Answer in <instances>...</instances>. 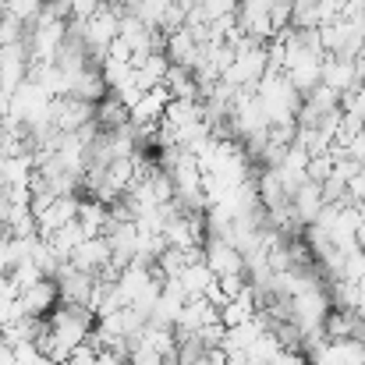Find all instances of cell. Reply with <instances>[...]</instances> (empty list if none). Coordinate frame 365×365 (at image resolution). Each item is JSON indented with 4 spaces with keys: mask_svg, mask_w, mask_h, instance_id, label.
<instances>
[{
    "mask_svg": "<svg viewBox=\"0 0 365 365\" xmlns=\"http://www.w3.org/2000/svg\"><path fill=\"white\" fill-rule=\"evenodd\" d=\"M124 365H167V362H163V355H156V351L131 348V351H128V362H124Z\"/></svg>",
    "mask_w": 365,
    "mask_h": 365,
    "instance_id": "484cf974",
    "label": "cell"
},
{
    "mask_svg": "<svg viewBox=\"0 0 365 365\" xmlns=\"http://www.w3.org/2000/svg\"><path fill=\"white\" fill-rule=\"evenodd\" d=\"M0 365H14V348L0 341Z\"/></svg>",
    "mask_w": 365,
    "mask_h": 365,
    "instance_id": "f1b7e54d",
    "label": "cell"
},
{
    "mask_svg": "<svg viewBox=\"0 0 365 365\" xmlns=\"http://www.w3.org/2000/svg\"><path fill=\"white\" fill-rule=\"evenodd\" d=\"M86 238H89V235H86V231H82V227H78V224L71 220L68 227H61L57 235H50V238H43V242L53 248V255H57L61 262H68V259H71V252H75L78 245L86 242Z\"/></svg>",
    "mask_w": 365,
    "mask_h": 365,
    "instance_id": "e0dca14e",
    "label": "cell"
},
{
    "mask_svg": "<svg viewBox=\"0 0 365 365\" xmlns=\"http://www.w3.org/2000/svg\"><path fill=\"white\" fill-rule=\"evenodd\" d=\"M217 287L224 291V298H227V302H235V298H242L245 291H248V277H245V273H235V277H220V280H217Z\"/></svg>",
    "mask_w": 365,
    "mask_h": 365,
    "instance_id": "cb8c5ba5",
    "label": "cell"
},
{
    "mask_svg": "<svg viewBox=\"0 0 365 365\" xmlns=\"http://www.w3.org/2000/svg\"><path fill=\"white\" fill-rule=\"evenodd\" d=\"M50 280L57 284V294H61V302H64V305H86V302H89V294H93V284H96V277H89V273L75 269L71 262H64Z\"/></svg>",
    "mask_w": 365,
    "mask_h": 365,
    "instance_id": "3957f363",
    "label": "cell"
},
{
    "mask_svg": "<svg viewBox=\"0 0 365 365\" xmlns=\"http://www.w3.org/2000/svg\"><path fill=\"white\" fill-rule=\"evenodd\" d=\"M36 365H61V362H53V359H46V355H39V362Z\"/></svg>",
    "mask_w": 365,
    "mask_h": 365,
    "instance_id": "1f68e13d",
    "label": "cell"
},
{
    "mask_svg": "<svg viewBox=\"0 0 365 365\" xmlns=\"http://www.w3.org/2000/svg\"><path fill=\"white\" fill-rule=\"evenodd\" d=\"M202 262L213 269V277H235V273H245V255L235 248L231 242L217 238V235H206L202 238Z\"/></svg>",
    "mask_w": 365,
    "mask_h": 365,
    "instance_id": "7a4b0ae2",
    "label": "cell"
},
{
    "mask_svg": "<svg viewBox=\"0 0 365 365\" xmlns=\"http://www.w3.org/2000/svg\"><path fill=\"white\" fill-rule=\"evenodd\" d=\"M0 160H4V145H0Z\"/></svg>",
    "mask_w": 365,
    "mask_h": 365,
    "instance_id": "d6a6232c",
    "label": "cell"
},
{
    "mask_svg": "<svg viewBox=\"0 0 365 365\" xmlns=\"http://www.w3.org/2000/svg\"><path fill=\"white\" fill-rule=\"evenodd\" d=\"M269 365H309V359H305V351H287V348H284Z\"/></svg>",
    "mask_w": 365,
    "mask_h": 365,
    "instance_id": "4316f807",
    "label": "cell"
},
{
    "mask_svg": "<svg viewBox=\"0 0 365 365\" xmlns=\"http://www.w3.org/2000/svg\"><path fill=\"white\" fill-rule=\"evenodd\" d=\"M124 362H128V359L118 355V351H107V348H103V351H96V365H124Z\"/></svg>",
    "mask_w": 365,
    "mask_h": 365,
    "instance_id": "83f0119b",
    "label": "cell"
},
{
    "mask_svg": "<svg viewBox=\"0 0 365 365\" xmlns=\"http://www.w3.org/2000/svg\"><path fill=\"white\" fill-rule=\"evenodd\" d=\"M323 86H330L334 93H348L359 86V71H355V61H344V57H323V71H319Z\"/></svg>",
    "mask_w": 365,
    "mask_h": 365,
    "instance_id": "30bf717a",
    "label": "cell"
},
{
    "mask_svg": "<svg viewBox=\"0 0 365 365\" xmlns=\"http://www.w3.org/2000/svg\"><path fill=\"white\" fill-rule=\"evenodd\" d=\"M93 124H96L103 135H110V131H121V128H128V124H131V118H128V107H124L121 100H118L114 93H107V96L96 103V110H93Z\"/></svg>",
    "mask_w": 365,
    "mask_h": 365,
    "instance_id": "7c38bea8",
    "label": "cell"
},
{
    "mask_svg": "<svg viewBox=\"0 0 365 365\" xmlns=\"http://www.w3.org/2000/svg\"><path fill=\"white\" fill-rule=\"evenodd\" d=\"M43 280V269L36 266V262H14L11 269H7V284L21 294V291H29L32 284H39Z\"/></svg>",
    "mask_w": 365,
    "mask_h": 365,
    "instance_id": "d6986e66",
    "label": "cell"
},
{
    "mask_svg": "<svg viewBox=\"0 0 365 365\" xmlns=\"http://www.w3.org/2000/svg\"><path fill=\"white\" fill-rule=\"evenodd\" d=\"M78 32H82V43H86V50H89V57L100 64L103 61V53H107V46L118 39V32H121V11L118 7H96L89 18H82L78 21Z\"/></svg>",
    "mask_w": 365,
    "mask_h": 365,
    "instance_id": "6da1fadb",
    "label": "cell"
},
{
    "mask_svg": "<svg viewBox=\"0 0 365 365\" xmlns=\"http://www.w3.org/2000/svg\"><path fill=\"white\" fill-rule=\"evenodd\" d=\"M302 100H305V103H309V107H312V110H316L319 118L341 107V93H334V89H330V86H323V82H319V86H316L312 93H305Z\"/></svg>",
    "mask_w": 365,
    "mask_h": 365,
    "instance_id": "ffe728a7",
    "label": "cell"
},
{
    "mask_svg": "<svg viewBox=\"0 0 365 365\" xmlns=\"http://www.w3.org/2000/svg\"><path fill=\"white\" fill-rule=\"evenodd\" d=\"M341 280H348V284H362L365 280V252L362 248H355V252H348V255H344Z\"/></svg>",
    "mask_w": 365,
    "mask_h": 365,
    "instance_id": "44dd1931",
    "label": "cell"
},
{
    "mask_svg": "<svg viewBox=\"0 0 365 365\" xmlns=\"http://www.w3.org/2000/svg\"><path fill=\"white\" fill-rule=\"evenodd\" d=\"M14 43H25V25L0 14V46H14Z\"/></svg>",
    "mask_w": 365,
    "mask_h": 365,
    "instance_id": "603a6c76",
    "label": "cell"
},
{
    "mask_svg": "<svg viewBox=\"0 0 365 365\" xmlns=\"http://www.w3.org/2000/svg\"><path fill=\"white\" fill-rule=\"evenodd\" d=\"M167 103H170V93H167V86L145 89V93L138 96V103L128 110V118H131V124H160L163 110H167Z\"/></svg>",
    "mask_w": 365,
    "mask_h": 365,
    "instance_id": "9c48e42d",
    "label": "cell"
},
{
    "mask_svg": "<svg viewBox=\"0 0 365 365\" xmlns=\"http://www.w3.org/2000/svg\"><path fill=\"white\" fill-rule=\"evenodd\" d=\"M305 174H309V181H316V185H323L330 174H334V156L330 153H319V156H309V167H305Z\"/></svg>",
    "mask_w": 365,
    "mask_h": 365,
    "instance_id": "7402d4cb",
    "label": "cell"
},
{
    "mask_svg": "<svg viewBox=\"0 0 365 365\" xmlns=\"http://www.w3.org/2000/svg\"><path fill=\"white\" fill-rule=\"evenodd\" d=\"M100 4H103V7H118V11H124L131 0H100Z\"/></svg>",
    "mask_w": 365,
    "mask_h": 365,
    "instance_id": "4dcf8cb0",
    "label": "cell"
},
{
    "mask_svg": "<svg viewBox=\"0 0 365 365\" xmlns=\"http://www.w3.org/2000/svg\"><path fill=\"white\" fill-rule=\"evenodd\" d=\"M107 93H110V89H107V82H103V75H100V64H89V68H82V71L71 75V93H68V96L86 100V103H100Z\"/></svg>",
    "mask_w": 365,
    "mask_h": 365,
    "instance_id": "8fae6325",
    "label": "cell"
},
{
    "mask_svg": "<svg viewBox=\"0 0 365 365\" xmlns=\"http://www.w3.org/2000/svg\"><path fill=\"white\" fill-rule=\"evenodd\" d=\"M163 53H167V61L170 64H178V68H195L199 61H202V43L188 32V29H178V32H170L167 39H163Z\"/></svg>",
    "mask_w": 365,
    "mask_h": 365,
    "instance_id": "5b68a950",
    "label": "cell"
},
{
    "mask_svg": "<svg viewBox=\"0 0 365 365\" xmlns=\"http://www.w3.org/2000/svg\"><path fill=\"white\" fill-rule=\"evenodd\" d=\"M355 245H359V248L365 252V217H362V224L355 227Z\"/></svg>",
    "mask_w": 365,
    "mask_h": 365,
    "instance_id": "f546056e",
    "label": "cell"
},
{
    "mask_svg": "<svg viewBox=\"0 0 365 365\" xmlns=\"http://www.w3.org/2000/svg\"><path fill=\"white\" fill-rule=\"evenodd\" d=\"M323 188L316 185V181H305L294 195H291V210H294V220H298V227H312L316 220H319V213H323Z\"/></svg>",
    "mask_w": 365,
    "mask_h": 365,
    "instance_id": "ba28073f",
    "label": "cell"
},
{
    "mask_svg": "<svg viewBox=\"0 0 365 365\" xmlns=\"http://www.w3.org/2000/svg\"><path fill=\"white\" fill-rule=\"evenodd\" d=\"M167 71H170V61H167V53H163V50H156V53H149V57H142V61L135 64V78H138L142 93H145V89L163 86Z\"/></svg>",
    "mask_w": 365,
    "mask_h": 365,
    "instance_id": "4fadbf2b",
    "label": "cell"
},
{
    "mask_svg": "<svg viewBox=\"0 0 365 365\" xmlns=\"http://www.w3.org/2000/svg\"><path fill=\"white\" fill-rule=\"evenodd\" d=\"M68 262H71L75 269L89 273V277H100V273L110 266V242H107L103 235H100V238H86V242L71 252Z\"/></svg>",
    "mask_w": 365,
    "mask_h": 365,
    "instance_id": "277c9868",
    "label": "cell"
},
{
    "mask_svg": "<svg viewBox=\"0 0 365 365\" xmlns=\"http://www.w3.org/2000/svg\"><path fill=\"white\" fill-rule=\"evenodd\" d=\"M163 86H167L170 100H188V103L202 100V93H199V82H195V75H192L188 68H178V64H170V71H167Z\"/></svg>",
    "mask_w": 365,
    "mask_h": 365,
    "instance_id": "5bb4252c",
    "label": "cell"
},
{
    "mask_svg": "<svg viewBox=\"0 0 365 365\" xmlns=\"http://www.w3.org/2000/svg\"><path fill=\"white\" fill-rule=\"evenodd\" d=\"M43 7H46V0H0V14H7V18L21 21L25 29L43 14Z\"/></svg>",
    "mask_w": 365,
    "mask_h": 365,
    "instance_id": "ac0fdd59",
    "label": "cell"
},
{
    "mask_svg": "<svg viewBox=\"0 0 365 365\" xmlns=\"http://www.w3.org/2000/svg\"><path fill=\"white\" fill-rule=\"evenodd\" d=\"M355 327H359V312L330 309L327 319H323V337L327 341H348V337H355Z\"/></svg>",
    "mask_w": 365,
    "mask_h": 365,
    "instance_id": "2e32d148",
    "label": "cell"
},
{
    "mask_svg": "<svg viewBox=\"0 0 365 365\" xmlns=\"http://www.w3.org/2000/svg\"><path fill=\"white\" fill-rule=\"evenodd\" d=\"M210 323H220V312L206 298H188L185 309H181V316H178V323H174V334L178 337H192V334H199Z\"/></svg>",
    "mask_w": 365,
    "mask_h": 365,
    "instance_id": "52a82bcc",
    "label": "cell"
},
{
    "mask_svg": "<svg viewBox=\"0 0 365 365\" xmlns=\"http://www.w3.org/2000/svg\"><path fill=\"white\" fill-rule=\"evenodd\" d=\"M213 284H217V277H213V269H210L206 262H192V266L178 277V287H181L185 298H202Z\"/></svg>",
    "mask_w": 365,
    "mask_h": 365,
    "instance_id": "9a60e30c",
    "label": "cell"
},
{
    "mask_svg": "<svg viewBox=\"0 0 365 365\" xmlns=\"http://www.w3.org/2000/svg\"><path fill=\"white\" fill-rule=\"evenodd\" d=\"M21 298V309H25V316H32V319H46L57 305H61V294H57V284L50 280V277H43L39 284H32L29 291H21L18 294Z\"/></svg>",
    "mask_w": 365,
    "mask_h": 365,
    "instance_id": "8992f818",
    "label": "cell"
},
{
    "mask_svg": "<svg viewBox=\"0 0 365 365\" xmlns=\"http://www.w3.org/2000/svg\"><path fill=\"white\" fill-rule=\"evenodd\" d=\"M103 61H114V64H131V46L124 43L121 36L107 46V53H103Z\"/></svg>",
    "mask_w": 365,
    "mask_h": 365,
    "instance_id": "d4e9b609",
    "label": "cell"
}]
</instances>
